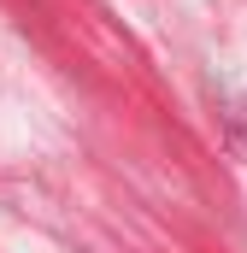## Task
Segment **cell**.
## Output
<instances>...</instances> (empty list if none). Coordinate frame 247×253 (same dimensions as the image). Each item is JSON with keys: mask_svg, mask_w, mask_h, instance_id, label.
<instances>
[{"mask_svg": "<svg viewBox=\"0 0 247 253\" xmlns=\"http://www.w3.org/2000/svg\"><path fill=\"white\" fill-rule=\"evenodd\" d=\"M230 141H236V153L247 159V124H236V129H230Z\"/></svg>", "mask_w": 247, "mask_h": 253, "instance_id": "obj_1", "label": "cell"}]
</instances>
